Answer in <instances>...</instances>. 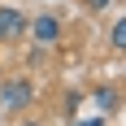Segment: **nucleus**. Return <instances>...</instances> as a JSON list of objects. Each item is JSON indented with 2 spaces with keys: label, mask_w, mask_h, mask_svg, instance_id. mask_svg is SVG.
<instances>
[{
  "label": "nucleus",
  "mask_w": 126,
  "mask_h": 126,
  "mask_svg": "<svg viewBox=\"0 0 126 126\" xmlns=\"http://www.w3.org/2000/svg\"><path fill=\"white\" fill-rule=\"evenodd\" d=\"M61 17H57V13H35V17H31V39H35V48H57V44H61Z\"/></svg>",
  "instance_id": "f257e3e1"
},
{
  "label": "nucleus",
  "mask_w": 126,
  "mask_h": 126,
  "mask_svg": "<svg viewBox=\"0 0 126 126\" xmlns=\"http://www.w3.org/2000/svg\"><path fill=\"white\" fill-rule=\"evenodd\" d=\"M0 100L9 104L13 113H22L26 104L35 100V87H31V78H22V74H13V78H4V83H0Z\"/></svg>",
  "instance_id": "f03ea898"
},
{
  "label": "nucleus",
  "mask_w": 126,
  "mask_h": 126,
  "mask_svg": "<svg viewBox=\"0 0 126 126\" xmlns=\"http://www.w3.org/2000/svg\"><path fill=\"white\" fill-rule=\"evenodd\" d=\"M26 31H31V17L13 4H0V44H17L26 39Z\"/></svg>",
  "instance_id": "7ed1b4c3"
},
{
  "label": "nucleus",
  "mask_w": 126,
  "mask_h": 126,
  "mask_svg": "<svg viewBox=\"0 0 126 126\" xmlns=\"http://www.w3.org/2000/svg\"><path fill=\"white\" fill-rule=\"evenodd\" d=\"M91 100H96L100 117H104V113H113V109H117V87H96V91H91Z\"/></svg>",
  "instance_id": "20e7f679"
},
{
  "label": "nucleus",
  "mask_w": 126,
  "mask_h": 126,
  "mask_svg": "<svg viewBox=\"0 0 126 126\" xmlns=\"http://www.w3.org/2000/svg\"><path fill=\"white\" fill-rule=\"evenodd\" d=\"M109 48H113V52H126V17L113 22V31H109Z\"/></svg>",
  "instance_id": "39448f33"
},
{
  "label": "nucleus",
  "mask_w": 126,
  "mask_h": 126,
  "mask_svg": "<svg viewBox=\"0 0 126 126\" xmlns=\"http://www.w3.org/2000/svg\"><path fill=\"white\" fill-rule=\"evenodd\" d=\"M70 126H109V117H100V113H96V117H74Z\"/></svg>",
  "instance_id": "423d86ee"
},
{
  "label": "nucleus",
  "mask_w": 126,
  "mask_h": 126,
  "mask_svg": "<svg viewBox=\"0 0 126 126\" xmlns=\"http://www.w3.org/2000/svg\"><path fill=\"white\" fill-rule=\"evenodd\" d=\"M83 4H87L91 13H104V9H109V4H113V0H83Z\"/></svg>",
  "instance_id": "0eeeda50"
},
{
  "label": "nucleus",
  "mask_w": 126,
  "mask_h": 126,
  "mask_svg": "<svg viewBox=\"0 0 126 126\" xmlns=\"http://www.w3.org/2000/svg\"><path fill=\"white\" fill-rule=\"evenodd\" d=\"M22 126H44V122H35V117H31V122H22Z\"/></svg>",
  "instance_id": "6e6552de"
}]
</instances>
